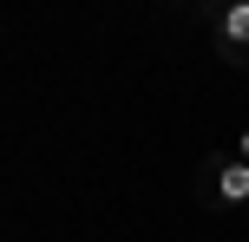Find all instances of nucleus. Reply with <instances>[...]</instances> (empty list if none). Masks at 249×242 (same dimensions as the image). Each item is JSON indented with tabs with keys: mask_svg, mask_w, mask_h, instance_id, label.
Wrapping results in <instances>:
<instances>
[{
	"mask_svg": "<svg viewBox=\"0 0 249 242\" xmlns=\"http://www.w3.org/2000/svg\"><path fill=\"white\" fill-rule=\"evenodd\" d=\"M210 46L230 65H249V0H230L223 13H210Z\"/></svg>",
	"mask_w": 249,
	"mask_h": 242,
	"instance_id": "f257e3e1",
	"label": "nucleus"
},
{
	"mask_svg": "<svg viewBox=\"0 0 249 242\" xmlns=\"http://www.w3.org/2000/svg\"><path fill=\"white\" fill-rule=\"evenodd\" d=\"M210 203H243L249 210V164H243V157L210 164Z\"/></svg>",
	"mask_w": 249,
	"mask_h": 242,
	"instance_id": "f03ea898",
	"label": "nucleus"
},
{
	"mask_svg": "<svg viewBox=\"0 0 249 242\" xmlns=\"http://www.w3.org/2000/svg\"><path fill=\"white\" fill-rule=\"evenodd\" d=\"M236 157H243V164H249V125H243V138H236Z\"/></svg>",
	"mask_w": 249,
	"mask_h": 242,
	"instance_id": "7ed1b4c3",
	"label": "nucleus"
},
{
	"mask_svg": "<svg viewBox=\"0 0 249 242\" xmlns=\"http://www.w3.org/2000/svg\"><path fill=\"white\" fill-rule=\"evenodd\" d=\"M197 7H210V13H223V7H230V0H197Z\"/></svg>",
	"mask_w": 249,
	"mask_h": 242,
	"instance_id": "20e7f679",
	"label": "nucleus"
}]
</instances>
